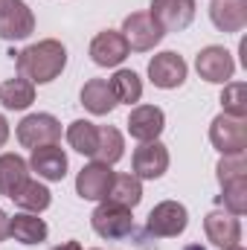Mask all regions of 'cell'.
<instances>
[{
	"instance_id": "cell-1",
	"label": "cell",
	"mask_w": 247,
	"mask_h": 250,
	"mask_svg": "<svg viewBox=\"0 0 247 250\" xmlns=\"http://www.w3.org/2000/svg\"><path fill=\"white\" fill-rule=\"evenodd\" d=\"M18 64V76L29 79L32 84H50L56 82L67 67V50L62 41L56 38H44L38 44L23 47L21 53L12 56Z\"/></svg>"
},
{
	"instance_id": "cell-2",
	"label": "cell",
	"mask_w": 247,
	"mask_h": 250,
	"mask_svg": "<svg viewBox=\"0 0 247 250\" xmlns=\"http://www.w3.org/2000/svg\"><path fill=\"white\" fill-rule=\"evenodd\" d=\"M90 227L96 230V236H102L108 242H123L134 233V215H131V209H125L120 204L102 201L90 215Z\"/></svg>"
},
{
	"instance_id": "cell-3",
	"label": "cell",
	"mask_w": 247,
	"mask_h": 250,
	"mask_svg": "<svg viewBox=\"0 0 247 250\" xmlns=\"http://www.w3.org/2000/svg\"><path fill=\"white\" fill-rule=\"evenodd\" d=\"M189 224V212L178 201H160L145 221V233L154 239H178Z\"/></svg>"
},
{
	"instance_id": "cell-4",
	"label": "cell",
	"mask_w": 247,
	"mask_h": 250,
	"mask_svg": "<svg viewBox=\"0 0 247 250\" xmlns=\"http://www.w3.org/2000/svg\"><path fill=\"white\" fill-rule=\"evenodd\" d=\"M18 143L23 148H41L62 140V123L53 114H29L18 123Z\"/></svg>"
},
{
	"instance_id": "cell-5",
	"label": "cell",
	"mask_w": 247,
	"mask_h": 250,
	"mask_svg": "<svg viewBox=\"0 0 247 250\" xmlns=\"http://www.w3.org/2000/svg\"><path fill=\"white\" fill-rule=\"evenodd\" d=\"M123 38L128 41V50H134V53H148V50H154L160 41H163V29L154 23V18L148 15V12H131L128 18L123 21Z\"/></svg>"
},
{
	"instance_id": "cell-6",
	"label": "cell",
	"mask_w": 247,
	"mask_h": 250,
	"mask_svg": "<svg viewBox=\"0 0 247 250\" xmlns=\"http://www.w3.org/2000/svg\"><path fill=\"white\" fill-rule=\"evenodd\" d=\"M209 143L221 154H242L247 148V120L218 114L209 125Z\"/></svg>"
},
{
	"instance_id": "cell-7",
	"label": "cell",
	"mask_w": 247,
	"mask_h": 250,
	"mask_svg": "<svg viewBox=\"0 0 247 250\" xmlns=\"http://www.w3.org/2000/svg\"><path fill=\"white\" fill-rule=\"evenodd\" d=\"M35 32V15L23 0H6L0 6V38L23 41Z\"/></svg>"
},
{
	"instance_id": "cell-8",
	"label": "cell",
	"mask_w": 247,
	"mask_h": 250,
	"mask_svg": "<svg viewBox=\"0 0 247 250\" xmlns=\"http://www.w3.org/2000/svg\"><path fill=\"white\" fill-rule=\"evenodd\" d=\"M186 73H189V67H186L184 56H178L175 50H163V53H157V56L148 62V79H151V84L160 87V90H175V87H181L186 82Z\"/></svg>"
},
{
	"instance_id": "cell-9",
	"label": "cell",
	"mask_w": 247,
	"mask_h": 250,
	"mask_svg": "<svg viewBox=\"0 0 247 250\" xmlns=\"http://www.w3.org/2000/svg\"><path fill=\"white\" fill-rule=\"evenodd\" d=\"M195 70L204 82H212V84H227L236 73V62L230 56V50L218 47V44H209L198 53L195 59Z\"/></svg>"
},
{
	"instance_id": "cell-10",
	"label": "cell",
	"mask_w": 247,
	"mask_h": 250,
	"mask_svg": "<svg viewBox=\"0 0 247 250\" xmlns=\"http://www.w3.org/2000/svg\"><path fill=\"white\" fill-rule=\"evenodd\" d=\"M148 15L163 32H184L195 21V0H151Z\"/></svg>"
},
{
	"instance_id": "cell-11",
	"label": "cell",
	"mask_w": 247,
	"mask_h": 250,
	"mask_svg": "<svg viewBox=\"0 0 247 250\" xmlns=\"http://www.w3.org/2000/svg\"><path fill=\"white\" fill-rule=\"evenodd\" d=\"M134 175L140 181H157L166 175L169 169V148L160 143V140H151V143H140L134 148Z\"/></svg>"
},
{
	"instance_id": "cell-12",
	"label": "cell",
	"mask_w": 247,
	"mask_h": 250,
	"mask_svg": "<svg viewBox=\"0 0 247 250\" xmlns=\"http://www.w3.org/2000/svg\"><path fill=\"white\" fill-rule=\"evenodd\" d=\"M204 233L215 248L221 250L242 245V221H239V215H233L227 209H212L204 218Z\"/></svg>"
},
{
	"instance_id": "cell-13",
	"label": "cell",
	"mask_w": 247,
	"mask_h": 250,
	"mask_svg": "<svg viewBox=\"0 0 247 250\" xmlns=\"http://www.w3.org/2000/svg\"><path fill=\"white\" fill-rule=\"evenodd\" d=\"M29 163V172H35L41 181H64L67 175V154L59 143L53 146H41V148H32V157L26 160Z\"/></svg>"
},
{
	"instance_id": "cell-14",
	"label": "cell",
	"mask_w": 247,
	"mask_h": 250,
	"mask_svg": "<svg viewBox=\"0 0 247 250\" xmlns=\"http://www.w3.org/2000/svg\"><path fill=\"white\" fill-rule=\"evenodd\" d=\"M128 41L123 38V32L117 29H105L90 41V59L99 67H120L128 59Z\"/></svg>"
},
{
	"instance_id": "cell-15",
	"label": "cell",
	"mask_w": 247,
	"mask_h": 250,
	"mask_svg": "<svg viewBox=\"0 0 247 250\" xmlns=\"http://www.w3.org/2000/svg\"><path fill=\"white\" fill-rule=\"evenodd\" d=\"M166 128V114L157 105H137L128 117V134L137 143H151L163 134Z\"/></svg>"
},
{
	"instance_id": "cell-16",
	"label": "cell",
	"mask_w": 247,
	"mask_h": 250,
	"mask_svg": "<svg viewBox=\"0 0 247 250\" xmlns=\"http://www.w3.org/2000/svg\"><path fill=\"white\" fill-rule=\"evenodd\" d=\"M111 181H114V169L93 160V163H87V166L76 175V192H79V198H84V201H105Z\"/></svg>"
},
{
	"instance_id": "cell-17",
	"label": "cell",
	"mask_w": 247,
	"mask_h": 250,
	"mask_svg": "<svg viewBox=\"0 0 247 250\" xmlns=\"http://www.w3.org/2000/svg\"><path fill=\"white\" fill-rule=\"evenodd\" d=\"M209 21L218 32H242L247 26V0H212Z\"/></svg>"
},
{
	"instance_id": "cell-18",
	"label": "cell",
	"mask_w": 247,
	"mask_h": 250,
	"mask_svg": "<svg viewBox=\"0 0 247 250\" xmlns=\"http://www.w3.org/2000/svg\"><path fill=\"white\" fill-rule=\"evenodd\" d=\"M9 236L21 245H41V242H47L50 227L35 212H18L15 218H9Z\"/></svg>"
},
{
	"instance_id": "cell-19",
	"label": "cell",
	"mask_w": 247,
	"mask_h": 250,
	"mask_svg": "<svg viewBox=\"0 0 247 250\" xmlns=\"http://www.w3.org/2000/svg\"><path fill=\"white\" fill-rule=\"evenodd\" d=\"M82 105L93 117H108L117 108V99H114V90H111L108 79H90V82H84V87H82Z\"/></svg>"
},
{
	"instance_id": "cell-20",
	"label": "cell",
	"mask_w": 247,
	"mask_h": 250,
	"mask_svg": "<svg viewBox=\"0 0 247 250\" xmlns=\"http://www.w3.org/2000/svg\"><path fill=\"white\" fill-rule=\"evenodd\" d=\"M105 201H111V204H120L125 209H134L140 201H143V181L131 172H114V181H111V187H108V195H105Z\"/></svg>"
},
{
	"instance_id": "cell-21",
	"label": "cell",
	"mask_w": 247,
	"mask_h": 250,
	"mask_svg": "<svg viewBox=\"0 0 247 250\" xmlns=\"http://www.w3.org/2000/svg\"><path fill=\"white\" fill-rule=\"evenodd\" d=\"M32 102H35V84L29 79L15 76L0 84V105L6 111H26Z\"/></svg>"
},
{
	"instance_id": "cell-22",
	"label": "cell",
	"mask_w": 247,
	"mask_h": 250,
	"mask_svg": "<svg viewBox=\"0 0 247 250\" xmlns=\"http://www.w3.org/2000/svg\"><path fill=\"white\" fill-rule=\"evenodd\" d=\"M29 178V163L21 154H0V195L12 198Z\"/></svg>"
},
{
	"instance_id": "cell-23",
	"label": "cell",
	"mask_w": 247,
	"mask_h": 250,
	"mask_svg": "<svg viewBox=\"0 0 247 250\" xmlns=\"http://www.w3.org/2000/svg\"><path fill=\"white\" fill-rule=\"evenodd\" d=\"M111 90H114V99L117 105H137L143 99V79L134 73V70H125L120 67L111 79H108Z\"/></svg>"
},
{
	"instance_id": "cell-24",
	"label": "cell",
	"mask_w": 247,
	"mask_h": 250,
	"mask_svg": "<svg viewBox=\"0 0 247 250\" xmlns=\"http://www.w3.org/2000/svg\"><path fill=\"white\" fill-rule=\"evenodd\" d=\"M12 201H15V207H21L23 212H35V215H38V212H44V209L50 207L53 195H50V189L44 187L41 181L26 178V181H23V187L12 195Z\"/></svg>"
},
{
	"instance_id": "cell-25",
	"label": "cell",
	"mask_w": 247,
	"mask_h": 250,
	"mask_svg": "<svg viewBox=\"0 0 247 250\" xmlns=\"http://www.w3.org/2000/svg\"><path fill=\"white\" fill-rule=\"evenodd\" d=\"M123 154H125L123 134H120L114 125H99V143H96L93 160H96V163H105V166H114V163L123 160Z\"/></svg>"
},
{
	"instance_id": "cell-26",
	"label": "cell",
	"mask_w": 247,
	"mask_h": 250,
	"mask_svg": "<svg viewBox=\"0 0 247 250\" xmlns=\"http://www.w3.org/2000/svg\"><path fill=\"white\" fill-rule=\"evenodd\" d=\"M67 143L73 151L93 157L96 154V143H99V125H93L90 120H76L67 125Z\"/></svg>"
},
{
	"instance_id": "cell-27",
	"label": "cell",
	"mask_w": 247,
	"mask_h": 250,
	"mask_svg": "<svg viewBox=\"0 0 247 250\" xmlns=\"http://www.w3.org/2000/svg\"><path fill=\"white\" fill-rule=\"evenodd\" d=\"M221 114L230 117H242L247 120V84L245 82H227L221 90Z\"/></svg>"
},
{
	"instance_id": "cell-28",
	"label": "cell",
	"mask_w": 247,
	"mask_h": 250,
	"mask_svg": "<svg viewBox=\"0 0 247 250\" xmlns=\"http://www.w3.org/2000/svg\"><path fill=\"white\" fill-rule=\"evenodd\" d=\"M218 204L227 212H233V215H245L247 212V178L233 181V184H224L221 195H218Z\"/></svg>"
},
{
	"instance_id": "cell-29",
	"label": "cell",
	"mask_w": 247,
	"mask_h": 250,
	"mask_svg": "<svg viewBox=\"0 0 247 250\" xmlns=\"http://www.w3.org/2000/svg\"><path fill=\"white\" fill-rule=\"evenodd\" d=\"M215 172H218V184H221V187H224V184H233V181L247 178L245 151H242V154H221V160H218Z\"/></svg>"
},
{
	"instance_id": "cell-30",
	"label": "cell",
	"mask_w": 247,
	"mask_h": 250,
	"mask_svg": "<svg viewBox=\"0 0 247 250\" xmlns=\"http://www.w3.org/2000/svg\"><path fill=\"white\" fill-rule=\"evenodd\" d=\"M6 140H9V123H6V117L0 114V148L6 146Z\"/></svg>"
},
{
	"instance_id": "cell-31",
	"label": "cell",
	"mask_w": 247,
	"mask_h": 250,
	"mask_svg": "<svg viewBox=\"0 0 247 250\" xmlns=\"http://www.w3.org/2000/svg\"><path fill=\"white\" fill-rule=\"evenodd\" d=\"M6 236H9V215L0 209V242H3Z\"/></svg>"
},
{
	"instance_id": "cell-32",
	"label": "cell",
	"mask_w": 247,
	"mask_h": 250,
	"mask_svg": "<svg viewBox=\"0 0 247 250\" xmlns=\"http://www.w3.org/2000/svg\"><path fill=\"white\" fill-rule=\"evenodd\" d=\"M53 250H82V245L79 242H62V245H56Z\"/></svg>"
},
{
	"instance_id": "cell-33",
	"label": "cell",
	"mask_w": 247,
	"mask_h": 250,
	"mask_svg": "<svg viewBox=\"0 0 247 250\" xmlns=\"http://www.w3.org/2000/svg\"><path fill=\"white\" fill-rule=\"evenodd\" d=\"M184 250H206V248H201V245H186Z\"/></svg>"
},
{
	"instance_id": "cell-34",
	"label": "cell",
	"mask_w": 247,
	"mask_h": 250,
	"mask_svg": "<svg viewBox=\"0 0 247 250\" xmlns=\"http://www.w3.org/2000/svg\"><path fill=\"white\" fill-rule=\"evenodd\" d=\"M227 250H245V248L242 245H233V248H227Z\"/></svg>"
},
{
	"instance_id": "cell-35",
	"label": "cell",
	"mask_w": 247,
	"mask_h": 250,
	"mask_svg": "<svg viewBox=\"0 0 247 250\" xmlns=\"http://www.w3.org/2000/svg\"><path fill=\"white\" fill-rule=\"evenodd\" d=\"M3 3H6V0H0V6H3Z\"/></svg>"
},
{
	"instance_id": "cell-36",
	"label": "cell",
	"mask_w": 247,
	"mask_h": 250,
	"mask_svg": "<svg viewBox=\"0 0 247 250\" xmlns=\"http://www.w3.org/2000/svg\"><path fill=\"white\" fill-rule=\"evenodd\" d=\"M93 250H99V248H93Z\"/></svg>"
}]
</instances>
